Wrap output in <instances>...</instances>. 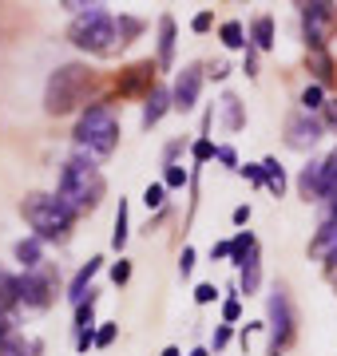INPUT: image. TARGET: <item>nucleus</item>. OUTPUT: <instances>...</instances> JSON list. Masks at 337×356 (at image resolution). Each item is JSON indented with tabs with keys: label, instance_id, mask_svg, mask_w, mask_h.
Masks as SVG:
<instances>
[{
	"label": "nucleus",
	"instance_id": "f257e3e1",
	"mask_svg": "<svg viewBox=\"0 0 337 356\" xmlns=\"http://www.w3.org/2000/svg\"><path fill=\"white\" fill-rule=\"evenodd\" d=\"M143 32V24L135 16H111L107 4H88V13H79L68 28V40L76 44L79 51H91V56H116L123 44Z\"/></svg>",
	"mask_w": 337,
	"mask_h": 356
},
{
	"label": "nucleus",
	"instance_id": "f03ea898",
	"mask_svg": "<svg viewBox=\"0 0 337 356\" xmlns=\"http://www.w3.org/2000/svg\"><path fill=\"white\" fill-rule=\"evenodd\" d=\"M104 191H107L104 175H100V166L91 163V159L76 154V159H68L64 163L56 194H60V202H64L72 214H88V210H95L100 198H104Z\"/></svg>",
	"mask_w": 337,
	"mask_h": 356
},
{
	"label": "nucleus",
	"instance_id": "7ed1b4c3",
	"mask_svg": "<svg viewBox=\"0 0 337 356\" xmlns=\"http://www.w3.org/2000/svg\"><path fill=\"white\" fill-rule=\"evenodd\" d=\"M20 210H24V222L36 229L40 242H68L76 214L60 202V194H28Z\"/></svg>",
	"mask_w": 337,
	"mask_h": 356
},
{
	"label": "nucleus",
	"instance_id": "20e7f679",
	"mask_svg": "<svg viewBox=\"0 0 337 356\" xmlns=\"http://www.w3.org/2000/svg\"><path fill=\"white\" fill-rule=\"evenodd\" d=\"M91 83H95V76H91L88 64H64V67H56L52 76H48V91H44V107H48V115L76 111L79 103L88 99Z\"/></svg>",
	"mask_w": 337,
	"mask_h": 356
},
{
	"label": "nucleus",
	"instance_id": "39448f33",
	"mask_svg": "<svg viewBox=\"0 0 337 356\" xmlns=\"http://www.w3.org/2000/svg\"><path fill=\"white\" fill-rule=\"evenodd\" d=\"M76 143L88 154H111L119 143V123L107 103H91L76 123Z\"/></svg>",
	"mask_w": 337,
	"mask_h": 356
},
{
	"label": "nucleus",
	"instance_id": "423d86ee",
	"mask_svg": "<svg viewBox=\"0 0 337 356\" xmlns=\"http://www.w3.org/2000/svg\"><path fill=\"white\" fill-rule=\"evenodd\" d=\"M337 28V8L325 4V0H313V4H301V36H306V48L310 51H325V36Z\"/></svg>",
	"mask_w": 337,
	"mask_h": 356
},
{
	"label": "nucleus",
	"instance_id": "0eeeda50",
	"mask_svg": "<svg viewBox=\"0 0 337 356\" xmlns=\"http://www.w3.org/2000/svg\"><path fill=\"white\" fill-rule=\"evenodd\" d=\"M266 329H270V356H282L290 348V341H294V309H290L285 289L270 293V321H266Z\"/></svg>",
	"mask_w": 337,
	"mask_h": 356
},
{
	"label": "nucleus",
	"instance_id": "6e6552de",
	"mask_svg": "<svg viewBox=\"0 0 337 356\" xmlns=\"http://www.w3.org/2000/svg\"><path fill=\"white\" fill-rule=\"evenodd\" d=\"M52 293H56V277L48 269H28V273H20V305L48 309L52 305Z\"/></svg>",
	"mask_w": 337,
	"mask_h": 356
},
{
	"label": "nucleus",
	"instance_id": "1a4fd4ad",
	"mask_svg": "<svg viewBox=\"0 0 337 356\" xmlns=\"http://www.w3.org/2000/svg\"><path fill=\"white\" fill-rule=\"evenodd\" d=\"M116 91L123 99H147L155 91V64H131L127 72H119Z\"/></svg>",
	"mask_w": 337,
	"mask_h": 356
},
{
	"label": "nucleus",
	"instance_id": "9d476101",
	"mask_svg": "<svg viewBox=\"0 0 337 356\" xmlns=\"http://www.w3.org/2000/svg\"><path fill=\"white\" fill-rule=\"evenodd\" d=\"M198 88H203V67L187 64L175 76V88H171V99H175V111H191L198 103Z\"/></svg>",
	"mask_w": 337,
	"mask_h": 356
},
{
	"label": "nucleus",
	"instance_id": "9b49d317",
	"mask_svg": "<svg viewBox=\"0 0 337 356\" xmlns=\"http://www.w3.org/2000/svg\"><path fill=\"white\" fill-rule=\"evenodd\" d=\"M322 139V119L318 115H294L290 123H285V143L294 147V151H310L313 143Z\"/></svg>",
	"mask_w": 337,
	"mask_h": 356
},
{
	"label": "nucleus",
	"instance_id": "f8f14e48",
	"mask_svg": "<svg viewBox=\"0 0 337 356\" xmlns=\"http://www.w3.org/2000/svg\"><path fill=\"white\" fill-rule=\"evenodd\" d=\"M100 266H104V257H91L88 266L79 269L76 277H72V285H68V301H72V305H84V297H88L91 293V277H95V273H100Z\"/></svg>",
	"mask_w": 337,
	"mask_h": 356
},
{
	"label": "nucleus",
	"instance_id": "ddd939ff",
	"mask_svg": "<svg viewBox=\"0 0 337 356\" xmlns=\"http://www.w3.org/2000/svg\"><path fill=\"white\" fill-rule=\"evenodd\" d=\"M175 107V99H171V91L167 88H155L147 99H143V127H155L159 119Z\"/></svg>",
	"mask_w": 337,
	"mask_h": 356
},
{
	"label": "nucleus",
	"instance_id": "4468645a",
	"mask_svg": "<svg viewBox=\"0 0 337 356\" xmlns=\"http://www.w3.org/2000/svg\"><path fill=\"white\" fill-rule=\"evenodd\" d=\"M16 261L24 266V273H28V269H44V242H40L36 234L16 242Z\"/></svg>",
	"mask_w": 337,
	"mask_h": 356
},
{
	"label": "nucleus",
	"instance_id": "2eb2a0df",
	"mask_svg": "<svg viewBox=\"0 0 337 356\" xmlns=\"http://www.w3.org/2000/svg\"><path fill=\"white\" fill-rule=\"evenodd\" d=\"M310 254L322 257V261H337V222H325V226L318 229V238H313Z\"/></svg>",
	"mask_w": 337,
	"mask_h": 356
},
{
	"label": "nucleus",
	"instance_id": "dca6fc26",
	"mask_svg": "<svg viewBox=\"0 0 337 356\" xmlns=\"http://www.w3.org/2000/svg\"><path fill=\"white\" fill-rule=\"evenodd\" d=\"M258 285H262V261H258V250L238 266V293H258Z\"/></svg>",
	"mask_w": 337,
	"mask_h": 356
},
{
	"label": "nucleus",
	"instance_id": "f3484780",
	"mask_svg": "<svg viewBox=\"0 0 337 356\" xmlns=\"http://www.w3.org/2000/svg\"><path fill=\"white\" fill-rule=\"evenodd\" d=\"M298 191H301V198H322V163L313 159V163H306L301 166V175H298Z\"/></svg>",
	"mask_w": 337,
	"mask_h": 356
},
{
	"label": "nucleus",
	"instance_id": "a211bd4d",
	"mask_svg": "<svg viewBox=\"0 0 337 356\" xmlns=\"http://www.w3.org/2000/svg\"><path fill=\"white\" fill-rule=\"evenodd\" d=\"M171 60H175V20L163 16L159 20V67H171Z\"/></svg>",
	"mask_w": 337,
	"mask_h": 356
},
{
	"label": "nucleus",
	"instance_id": "6ab92c4d",
	"mask_svg": "<svg viewBox=\"0 0 337 356\" xmlns=\"http://www.w3.org/2000/svg\"><path fill=\"white\" fill-rule=\"evenodd\" d=\"M13 305H20V277L0 266V313H8Z\"/></svg>",
	"mask_w": 337,
	"mask_h": 356
},
{
	"label": "nucleus",
	"instance_id": "aec40b11",
	"mask_svg": "<svg viewBox=\"0 0 337 356\" xmlns=\"http://www.w3.org/2000/svg\"><path fill=\"white\" fill-rule=\"evenodd\" d=\"M0 356H40V341H32V337H20V332H13L8 341L0 344Z\"/></svg>",
	"mask_w": 337,
	"mask_h": 356
},
{
	"label": "nucleus",
	"instance_id": "412c9836",
	"mask_svg": "<svg viewBox=\"0 0 337 356\" xmlns=\"http://www.w3.org/2000/svg\"><path fill=\"white\" fill-rule=\"evenodd\" d=\"M262 178H266V191H270L274 198H282V191H285V170L278 166V159H262Z\"/></svg>",
	"mask_w": 337,
	"mask_h": 356
},
{
	"label": "nucleus",
	"instance_id": "4be33fe9",
	"mask_svg": "<svg viewBox=\"0 0 337 356\" xmlns=\"http://www.w3.org/2000/svg\"><path fill=\"white\" fill-rule=\"evenodd\" d=\"M250 40H254V48H258V51H270L274 48V20H270V16H258V20L250 24Z\"/></svg>",
	"mask_w": 337,
	"mask_h": 356
},
{
	"label": "nucleus",
	"instance_id": "5701e85b",
	"mask_svg": "<svg viewBox=\"0 0 337 356\" xmlns=\"http://www.w3.org/2000/svg\"><path fill=\"white\" fill-rule=\"evenodd\" d=\"M337 194V147L329 151V159H322V198Z\"/></svg>",
	"mask_w": 337,
	"mask_h": 356
},
{
	"label": "nucleus",
	"instance_id": "b1692460",
	"mask_svg": "<svg viewBox=\"0 0 337 356\" xmlns=\"http://www.w3.org/2000/svg\"><path fill=\"white\" fill-rule=\"evenodd\" d=\"M219 36L226 48H246V28L238 24V20H226V24L219 28Z\"/></svg>",
	"mask_w": 337,
	"mask_h": 356
},
{
	"label": "nucleus",
	"instance_id": "393cba45",
	"mask_svg": "<svg viewBox=\"0 0 337 356\" xmlns=\"http://www.w3.org/2000/svg\"><path fill=\"white\" fill-rule=\"evenodd\" d=\"M91 325H95V293H88V301L76 309V337L79 332H91Z\"/></svg>",
	"mask_w": 337,
	"mask_h": 356
},
{
	"label": "nucleus",
	"instance_id": "a878e982",
	"mask_svg": "<svg viewBox=\"0 0 337 356\" xmlns=\"http://www.w3.org/2000/svg\"><path fill=\"white\" fill-rule=\"evenodd\" d=\"M325 107V91H322V83H310V88L301 91V111L306 115H318Z\"/></svg>",
	"mask_w": 337,
	"mask_h": 356
},
{
	"label": "nucleus",
	"instance_id": "bb28decb",
	"mask_svg": "<svg viewBox=\"0 0 337 356\" xmlns=\"http://www.w3.org/2000/svg\"><path fill=\"white\" fill-rule=\"evenodd\" d=\"M111 245H116V250L127 245V202H123V198H119V210H116V234H111Z\"/></svg>",
	"mask_w": 337,
	"mask_h": 356
},
{
	"label": "nucleus",
	"instance_id": "cd10ccee",
	"mask_svg": "<svg viewBox=\"0 0 337 356\" xmlns=\"http://www.w3.org/2000/svg\"><path fill=\"white\" fill-rule=\"evenodd\" d=\"M310 60H313V76H318V83H329V79H334V60H329L325 51H310Z\"/></svg>",
	"mask_w": 337,
	"mask_h": 356
},
{
	"label": "nucleus",
	"instance_id": "c85d7f7f",
	"mask_svg": "<svg viewBox=\"0 0 337 356\" xmlns=\"http://www.w3.org/2000/svg\"><path fill=\"white\" fill-rule=\"evenodd\" d=\"M187 182H191V175H187V170H182V166L167 163V175H163V186H167V191H182V186H187Z\"/></svg>",
	"mask_w": 337,
	"mask_h": 356
},
{
	"label": "nucleus",
	"instance_id": "c756f323",
	"mask_svg": "<svg viewBox=\"0 0 337 356\" xmlns=\"http://www.w3.org/2000/svg\"><path fill=\"white\" fill-rule=\"evenodd\" d=\"M222 111H226V127H230V131L242 127V107H238L234 95H222Z\"/></svg>",
	"mask_w": 337,
	"mask_h": 356
},
{
	"label": "nucleus",
	"instance_id": "7c9ffc66",
	"mask_svg": "<svg viewBox=\"0 0 337 356\" xmlns=\"http://www.w3.org/2000/svg\"><path fill=\"white\" fill-rule=\"evenodd\" d=\"M163 194H167V186H163V182H151V186L143 191V206H147V210H159V206H163Z\"/></svg>",
	"mask_w": 337,
	"mask_h": 356
},
{
	"label": "nucleus",
	"instance_id": "2f4dec72",
	"mask_svg": "<svg viewBox=\"0 0 337 356\" xmlns=\"http://www.w3.org/2000/svg\"><path fill=\"white\" fill-rule=\"evenodd\" d=\"M214 151H219V147H214L210 139H198L195 147H191V154H195V163H207V159H214Z\"/></svg>",
	"mask_w": 337,
	"mask_h": 356
},
{
	"label": "nucleus",
	"instance_id": "473e14b6",
	"mask_svg": "<svg viewBox=\"0 0 337 356\" xmlns=\"http://www.w3.org/2000/svg\"><path fill=\"white\" fill-rule=\"evenodd\" d=\"M238 317H242V301H238V297H230V301L222 305V321H226V325H234Z\"/></svg>",
	"mask_w": 337,
	"mask_h": 356
},
{
	"label": "nucleus",
	"instance_id": "72a5a7b5",
	"mask_svg": "<svg viewBox=\"0 0 337 356\" xmlns=\"http://www.w3.org/2000/svg\"><path fill=\"white\" fill-rule=\"evenodd\" d=\"M242 170V178H250L254 186H266V178H262V163H246V166H238Z\"/></svg>",
	"mask_w": 337,
	"mask_h": 356
},
{
	"label": "nucleus",
	"instance_id": "f704fd0d",
	"mask_svg": "<svg viewBox=\"0 0 337 356\" xmlns=\"http://www.w3.org/2000/svg\"><path fill=\"white\" fill-rule=\"evenodd\" d=\"M116 332H119V325H104V329L95 332V348H107V344L116 341Z\"/></svg>",
	"mask_w": 337,
	"mask_h": 356
},
{
	"label": "nucleus",
	"instance_id": "c9c22d12",
	"mask_svg": "<svg viewBox=\"0 0 337 356\" xmlns=\"http://www.w3.org/2000/svg\"><path fill=\"white\" fill-rule=\"evenodd\" d=\"M214 297H219V289H214L210 281H207V285H198V289H195V301H198V305H210Z\"/></svg>",
	"mask_w": 337,
	"mask_h": 356
},
{
	"label": "nucleus",
	"instance_id": "e433bc0d",
	"mask_svg": "<svg viewBox=\"0 0 337 356\" xmlns=\"http://www.w3.org/2000/svg\"><path fill=\"white\" fill-rule=\"evenodd\" d=\"M191 269H195V250L187 245V250H182V257H179V273H182V277H191Z\"/></svg>",
	"mask_w": 337,
	"mask_h": 356
},
{
	"label": "nucleus",
	"instance_id": "4c0bfd02",
	"mask_svg": "<svg viewBox=\"0 0 337 356\" xmlns=\"http://www.w3.org/2000/svg\"><path fill=\"white\" fill-rule=\"evenodd\" d=\"M127 277H131V266H127V261H123V257H119L116 266H111V281H116V285H123V281H127Z\"/></svg>",
	"mask_w": 337,
	"mask_h": 356
},
{
	"label": "nucleus",
	"instance_id": "58836bf2",
	"mask_svg": "<svg viewBox=\"0 0 337 356\" xmlns=\"http://www.w3.org/2000/svg\"><path fill=\"white\" fill-rule=\"evenodd\" d=\"M214 159H219L222 166H238V154H234V147H219V151H214Z\"/></svg>",
	"mask_w": 337,
	"mask_h": 356
},
{
	"label": "nucleus",
	"instance_id": "ea45409f",
	"mask_svg": "<svg viewBox=\"0 0 337 356\" xmlns=\"http://www.w3.org/2000/svg\"><path fill=\"white\" fill-rule=\"evenodd\" d=\"M13 317H8V313H0V344H4V341H8V337H13Z\"/></svg>",
	"mask_w": 337,
	"mask_h": 356
},
{
	"label": "nucleus",
	"instance_id": "a19ab883",
	"mask_svg": "<svg viewBox=\"0 0 337 356\" xmlns=\"http://www.w3.org/2000/svg\"><path fill=\"white\" fill-rule=\"evenodd\" d=\"M230 222H234V226H246V222H250V206H234Z\"/></svg>",
	"mask_w": 337,
	"mask_h": 356
},
{
	"label": "nucleus",
	"instance_id": "79ce46f5",
	"mask_svg": "<svg viewBox=\"0 0 337 356\" xmlns=\"http://www.w3.org/2000/svg\"><path fill=\"white\" fill-rule=\"evenodd\" d=\"M226 341H230V325L214 329V353H219V348H226Z\"/></svg>",
	"mask_w": 337,
	"mask_h": 356
},
{
	"label": "nucleus",
	"instance_id": "37998d69",
	"mask_svg": "<svg viewBox=\"0 0 337 356\" xmlns=\"http://www.w3.org/2000/svg\"><path fill=\"white\" fill-rule=\"evenodd\" d=\"M91 344H95V332H79V337H76V348H79V353H88Z\"/></svg>",
	"mask_w": 337,
	"mask_h": 356
},
{
	"label": "nucleus",
	"instance_id": "c03bdc74",
	"mask_svg": "<svg viewBox=\"0 0 337 356\" xmlns=\"http://www.w3.org/2000/svg\"><path fill=\"white\" fill-rule=\"evenodd\" d=\"M191 28H195V32H207V28H210V13H198L195 20H191Z\"/></svg>",
	"mask_w": 337,
	"mask_h": 356
},
{
	"label": "nucleus",
	"instance_id": "a18cd8bd",
	"mask_svg": "<svg viewBox=\"0 0 337 356\" xmlns=\"http://www.w3.org/2000/svg\"><path fill=\"white\" fill-rule=\"evenodd\" d=\"M325 123H329V127H337V99L325 103Z\"/></svg>",
	"mask_w": 337,
	"mask_h": 356
},
{
	"label": "nucleus",
	"instance_id": "49530a36",
	"mask_svg": "<svg viewBox=\"0 0 337 356\" xmlns=\"http://www.w3.org/2000/svg\"><path fill=\"white\" fill-rule=\"evenodd\" d=\"M325 222H337V194L329 198V206H325Z\"/></svg>",
	"mask_w": 337,
	"mask_h": 356
},
{
	"label": "nucleus",
	"instance_id": "de8ad7c7",
	"mask_svg": "<svg viewBox=\"0 0 337 356\" xmlns=\"http://www.w3.org/2000/svg\"><path fill=\"white\" fill-rule=\"evenodd\" d=\"M230 254H234L230 242H219V245H214V257H219V261H222V257H230Z\"/></svg>",
	"mask_w": 337,
	"mask_h": 356
},
{
	"label": "nucleus",
	"instance_id": "09e8293b",
	"mask_svg": "<svg viewBox=\"0 0 337 356\" xmlns=\"http://www.w3.org/2000/svg\"><path fill=\"white\" fill-rule=\"evenodd\" d=\"M163 356H182V353L175 348V344H171V348H163Z\"/></svg>",
	"mask_w": 337,
	"mask_h": 356
},
{
	"label": "nucleus",
	"instance_id": "8fccbe9b",
	"mask_svg": "<svg viewBox=\"0 0 337 356\" xmlns=\"http://www.w3.org/2000/svg\"><path fill=\"white\" fill-rule=\"evenodd\" d=\"M191 356H210V348H195V353H191Z\"/></svg>",
	"mask_w": 337,
	"mask_h": 356
}]
</instances>
